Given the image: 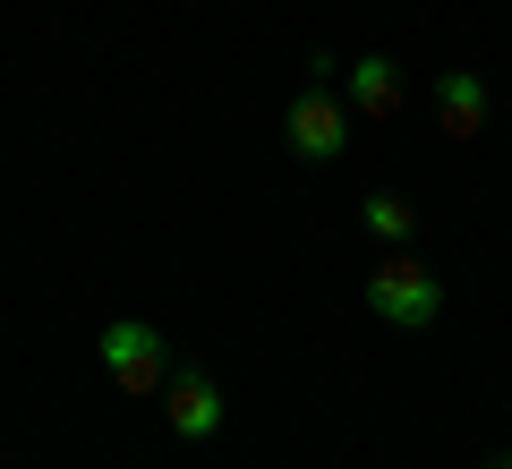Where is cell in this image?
<instances>
[{"mask_svg": "<svg viewBox=\"0 0 512 469\" xmlns=\"http://www.w3.org/2000/svg\"><path fill=\"white\" fill-rule=\"evenodd\" d=\"M367 307H376L384 325H402V333H427L444 316V290H436V273H427L419 256H384V265L367 273Z\"/></svg>", "mask_w": 512, "mask_h": 469, "instance_id": "1", "label": "cell"}, {"mask_svg": "<svg viewBox=\"0 0 512 469\" xmlns=\"http://www.w3.org/2000/svg\"><path fill=\"white\" fill-rule=\"evenodd\" d=\"M487 469H512V461H487Z\"/></svg>", "mask_w": 512, "mask_h": 469, "instance_id": "8", "label": "cell"}, {"mask_svg": "<svg viewBox=\"0 0 512 469\" xmlns=\"http://www.w3.org/2000/svg\"><path fill=\"white\" fill-rule=\"evenodd\" d=\"M342 77H350V111H359V120H393V111H402V69H393L384 52L350 60Z\"/></svg>", "mask_w": 512, "mask_h": 469, "instance_id": "5", "label": "cell"}, {"mask_svg": "<svg viewBox=\"0 0 512 469\" xmlns=\"http://www.w3.org/2000/svg\"><path fill=\"white\" fill-rule=\"evenodd\" d=\"M103 376L120 393H154V384H171V342L146 316H120V325H103Z\"/></svg>", "mask_w": 512, "mask_h": 469, "instance_id": "2", "label": "cell"}, {"mask_svg": "<svg viewBox=\"0 0 512 469\" xmlns=\"http://www.w3.org/2000/svg\"><path fill=\"white\" fill-rule=\"evenodd\" d=\"M171 435H180V444H205V435H222V384L205 376V367H180V376H171Z\"/></svg>", "mask_w": 512, "mask_h": 469, "instance_id": "4", "label": "cell"}, {"mask_svg": "<svg viewBox=\"0 0 512 469\" xmlns=\"http://www.w3.org/2000/svg\"><path fill=\"white\" fill-rule=\"evenodd\" d=\"M282 128H291V154H299V163H333V154L350 145V111L333 103L325 86H316V94H299Z\"/></svg>", "mask_w": 512, "mask_h": 469, "instance_id": "3", "label": "cell"}, {"mask_svg": "<svg viewBox=\"0 0 512 469\" xmlns=\"http://www.w3.org/2000/svg\"><path fill=\"white\" fill-rule=\"evenodd\" d=\"M410 222H419V214H410V205L393 197V188H384V197H367V231H376V239H393V248H402V239H410Z\"/></svg>", "mask_w": 512, "mask_h": 469, "instance_id": "7", "label": "cell"}, {"mask_svg": "<svg viewBox=\"0 0 512 469\" xmlns=\"http://www.w3.org/2000/svg\"><path fill=\"white\" fill-rule=\"evenodd\" d=\"M487 111H495V94L478 86L470 69L436 77V120H444V137H478V128H487Z\"/></svg>", "mask_w": 512, "mask_h": 469, "instance_id": "6", "label": "cell"}]
</instances>
